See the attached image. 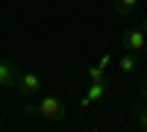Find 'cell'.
I'll return each mask as SVG.
<instances>
[{
	"label": "cell",
	"mask_w": 147,
	"mask_h": 132,
	"mask_svg": "<svg viewBox=\"0 0 147 132\" xmlns=\"http://www.w3.org/2000/svg\"><path fill=\"white\" fill-rule=\"evenodd\" d=\"M38 115L44 117V121H50V123H59V121H65L68 117V106L59 100V97H41L38 100Z\"/></svg>",
	"instance_id": "cell-1"
},
{
	"label": "cell",
	"mask_w": 147,
	"mask_h": 132,
	"mask_svg": "<svg viewBox=\"0 0 147 132\" xmlns=\"http://www.w3.org/2000/svg\"><path fill=\"white\" fill-rule=\"evenodd\" d=\"M121 41H124L127 50L138 53V56L147 50V35H144V29H141V27H127L124 32H121Z\"/></svg>",
	"instance_id": "cell-2"
},
{
	"label": "cell",
	"mask_w": 147,
	"mask_h": 132,
	"mask_svg": "<svg viewBox=\"0 0 147 132\" xmlns=\"http://www.w3.org/2000/svg\"><path fill=\"white\" fill-rule=\"evenodd\" d=\"M21 94H27V97H32V94H38L44 85H41V76L32 74V70H24V74H18V85H15Z\"/></svg>",
	"instance_id": "cell-3"
},
{
	"label": "cell",
	"mask_w": 147,
	"mask_h": 132,
	"mask_svg": "<svg viewBox=\"0 0 147 132\" xmlns=\"http://www.w3.org/2000/svg\"><path fill=\"white\" fill-rule=\"evenodd\" d=\"M18 65L12 59H0V88H15L18 85Z\"/></svg>",
	"instance_id": "cell-4"
},
{
	"label": "cell",
	"mask_w": 147,
	"mask_h": 132,
	"mask_svg": "<svg viewBox=\"0 0 147 132\" xmlns=\"http://www.w3.org/2000/svg\"><path fill=\"white\" fill-rule=\"evenodd\" d=\"M138 68H141V56H138V53H132V50H127L124 56L118 59V70H121V74H127V76L138 74Z\"/></svg>",
	"instance_id": "cell-5"
},
{
	"label": "cell",
	"mask_w": 147,
	"mask_h": 132,
	"mask_svg": "<svg viewBox=\"0 0 147 132\" xmlns=\"http://www.w3.org/2000/svg\"><path fill=\"white\" fill-rule=\"evenodd\" d=\"M109 85H112L109 79H91V85H88V91H85V97H88L91 103H100V100L106 97Z\"/></svg>",
	"instance_id": "cell-6"
},
{
	"label": "cell",
	"mask_w": 147,
	"mask_h": 132,
	"mask_svg": "<svg viewBox=\"0 0 147 132\" xmlns=\"http://www.w3.org/2000/svg\"><path fill=\"white\" fill-rule=\"evenodd\" d=\"M129 115H132V121L147 132V103H136V106L129 109Z\"/></svg>",
	"instance_id": "cell-7"
},
{
	"label": "cell",
	"mask_w": 147,
	"mask_h": 132,
	"mask_svg": "<svg viewBox=\"0 0 147 132\" xmlns=\"http://www.w3.org/2000/svg\"><path fill=\"white\" fill-rule=\"evenodd\" d=\"M112 9L118 15H132L138 9V0H112Z\"/></svg>",
	"instance_id": "cell-8"
},
{
	"label": "cell",
	"mask_w": 147,
	"mask_h": 132,
	"mask_svg": "<svg viewBox=\"0 0 147 132\" xmlns=\"http://www.w3.org/2000/svg\"><path fill=\"white\" fill-rule=\"evenodd\" d=\"M85 74H88V79H109V76H106V70H103L100 65H91Z\"/></svg>",
	"instance_id": "cell-9"
},
{
	"label": "cell",
	"mask_w": 147,
	"mask_h": 132,
	"mask_svg": "<svg viewBox=\"0 0 147 132\" xmlns=\"http://www.w3.org/2000/svg\"><path fill=\"white\" fill-rule=\"evenodd\" d=\"M35 115H38V106H24V117H35Z\"/></svg>",
	"instance_id": "cell-10"
},
{
	"label": "cell",
	"mask_w": 147,
	"mask_h": 132,
	"mask_svg": "<svg viewBox=\"0 0 147 132\" xmlns=\"http://www.w3.org/2000/svg\"><path fill=\"white\" fill-rule=\"evenodd\" d=\"M97 65H100V68L106 70L109 65H112V53H103V56H100V62H97Z\"/></svg>",
	"instance_id": "cell-11"
},
{
	"label": "cell",
	"mask_w": 147,
	"mask_h": 132,
	"mask_svg": "<svg viewBox=\"0 0 147 132\" xmlns=\"http://www.w3.org/2000/svg\"><path fill=\"white\" fill-rule=\"evenodd\" d=\"M138 91H141V97L147 100V79H141V88H138Z\"/></svg>",
	"instance_id": "cell-12"
},
{
	"label": "cell",
	"mask_w": 147,
	"mask_h": 132,
	"mask_svg": "<svg viewBox=\"0 0 147 132\" xmlns=\"http://www.w3.org/2000/svg\"><path fill=\"white\" fill-rule=\"evenodd\" d=\"M141 29H144V35H147V18H144V21H141Z\"/></svg>",
	"instance_id": "cell-13"
},
{
	"label": "cell",
	"mask_w": 147,
	"mask_h": 132,
	"mask_svg": "<svg viewBox=\"0 0 147 132\" xmlns=\"http://www.w3.org/2000/svg\"><path fill=\"white\" fill-rule=\"evenodd\" d=\"M141 56H147V50H144V53H141Z\"/></svg>",
	"instance_id": "cell-14"
}]
</instances>
